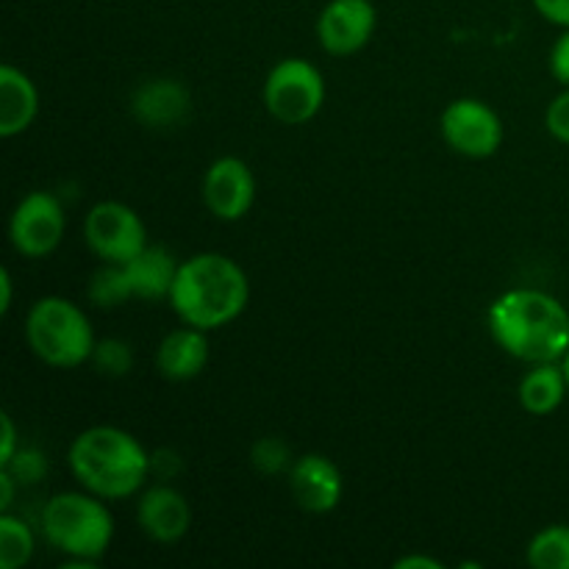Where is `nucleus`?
Segmentation results:
<instances>
[{"label": "nucleus", "instance_id": "nucleus-1", "mask_svg": "<svg viewBox=\"0 0 569 569\" xmlns=\"http://www.w3.org/2000/svg\"><path fill=\"white\" fill-rule=\"evenodd\" d=\"M489 331L515 359L550 365L569 350V311L542 289H509L489 309Z\"/></svg>", "mask_w": 569, "mask_h": 569}, {"label": "nucleus", "instance_id": "nucleus-2", "mask_svg": "<svg viewBox=\"0 0 569 569\" xmlns=\"http://www.w3.org/2000/svg\"><path fill=\"white\" fill-rule=\"evenodd\" d=\"M167 300L187 326L214 331L242 315L250 300V283L242 267L228 256L198 253L178 267Z\"/></svg>", "mask_w": 569, "mask_h": 569}, {"label": "nucleus", "instance_id": "nucleus-3", "mask_svg": "<svg viewBox=\"0 0 569 569\" xmlns=\"http://www.w3.org/2000/svg\"><path fill=\"white\" fill-rule=\"evenodd\" d=\"M70 470L87 492L103 500H122L144 483L150 456L122 428L94 426L72 439Z\"/></svg>", "mask_w": 569, "mask_h": 569}, {"label": "nucleus", "instance_id": "nucleus-4", "mask_svg": "<svg viewBox=\"0 0 569 569\" xmlns=\"http://www.w3.org/2000/svg\"><path fill=\"white\" fill-rule=\"evenodd\" d=\"M100 500L92 492H61L50 498L42 511L48 542L81 565L103 559L114 537V517Z\"/></svg>", "mask_w": 569, "mask_h": 569}, {"label": "nucleus", "instance_id": "nucleus-5", "mask_svg": "<svg viewBox=\"0 0 569 569\" xmlns=\"http://www.w3.org/2000/svg\"><path fill=\"white\" fill-rule=\"evenodd\" d=\"M26 337L39 361L72 370L94 353V333L87 315L67 298H42L31 306Z\"/></svg>", "mask_w": 569, "mask_h": 569}, {"label": "nucleus", "instance_id": "nucleus-6", "mask_svg": "<svg viewBox=\"0 0 569 569\" xmlns=\"http://www.w3.org/2000/svg\"><path fill=\"white\" fill-rule=\"evenodd\" d=\"M326 100V81L306 59H283L272 67L264 83V106L283 126H303Z\"/></svg>", "mask_w": 569, "mask_h": 569}, {"label": "nucleus", "instance_id": "nucleus-7", "mask_svg": "<svg viewBox=\"0 0 569 569\" xmlns=\"http://www.w3.org/2000/svg\"><path fill=\"white\" fill-rule=\"evenodd\" d=\"M83 239L89 250L106 264H126L148 248L144 222L131 206L117 203V200H103L89 209L83 220Z\"/></svg>", "mask_w": 569, "mask_h": 569}, {"label": "nucleus", "instance_id": "nucleus-8", "mask_svg": "<svg viewBox=\"0 0 569 569\" xmlns=\"http://www.w3.org/2000/svg\"><path fill=\"white\" fill-rule=\"evenodd\" d=\"M67 217L59 198L50 192H31L17 203L9 222L11 244L26 259H44L53 253L64 237Z\"/></svg>", "mask_w": 569, "mask_h": 569}, {"label": "nucleus", "instance_id": "nucleus-9", "mask_svg": "<svg viewBox=\"0 0 569 569\" xmlns=\"http://www.w3.org/2000/svg\"><path fill=\"white\" fill-rule=\"evenodd\" d=\"M442 137L456 153L467 159H487L503 142L500 117L487 103L472 98L453 100L442 114Z\"/></svg>", "mask_w": 569, "mask_h": 569}, {"label": "nucleus", "instance_id": "nucleus-10", "mask_svg": "<svg viewBox=\"0 0 569 569\" xmlns=\"http://www.w3.org/2000/svg\"><path fill=\"white\" fill-rule=\"evenodd\" d=\"M378 11L372 0H331L317 22V37L326 53L350 56L376 33Z\"/></svg>", "mask_w": 569, "mask_h": 569}, {"label": "nucleus", "instance_id": "nucleus-11", "mask_svg": "<svg viewBox=\"0 0 569 569\" xmlns=\"http://www.w3.org/2000/svg\"><path fill=\"white\" fill-rule=\"evenodd\" d=\"M256 198V181L250 167L237 156H222L206 170L203 200L211 214L222 222L242 220Z\"/></svg>", "mask_w": 569, "mask_h": 569}, {"label": "nucleus", "instance_id": "nucleus-12", "mask_svg": "<svg viewBox=\"0 0 569 569\" xmlns=\"http://www.w3.org/2000/svg\"><path fill=\"white\" fill-rule=\"evenodd\" d=\"M289 492L309 515H328L342 500V472L320 453L300 456L289 467Z\"/></svg>", "mask_w": 569, "mask_h": 569}, {"label": "nucleus", "instance_id": "nucleus-13", "mask_svg": "<svg viewBox=\"0 0 569 569\" xmlns=\"http://www.w3.org/2000/svg\"><path fill=\"white\" fill-rule=\"evenodd\" d=\"M137 520L144 537L159 545H172L187 537L189 526H192V511L178 489L153 487L139 500Z\"/></svg>", "mask_w": 569, "mask_h": 569}, {"label": "nucleus", "instance_id": "nucleus-14", "mask_svg": "<svg viewBox=\"0 0 569 569\" xmlns=\"http://www.w3.org/2000/svg\"><path fill=\"white\" fill-rule=\"evenodd\" d=\"M133 117L148 128H178L187 122L192 100L189 92L172 78H156L142 83L131 100Z\"/></svg>", "mask_w": 569, "mask_h": 569}, {"label": "nucleus", "instance_id": "nucleus-15", "mask_svg": "<svg viewBox=\"0 0 569 569\" xmlns=\"http://www.w3.org/2000/svg\"><path fill=\"white\" fill-rule=\"evenodd\" d=\"M209 361V339L200 328L187 326L167 333L156 353V367L170 381H192L206 370Z\"/></svg>", "mask_w": 569, "mask_h": 569}, {"label": "nucleus", "instance_id": "nucleus-16", "mask_svg": "<svg viewBox=\"0 0 569 569\" xmlns=\"http://www.w3.org/2000/svg\"><path fill=\"white\" fill-rule=\"evenodd\" d=\"M122 267H126V276H128V283H131L133 298L161 300V298H170L172 283H176L178 267L181 264H178L176 256H172L167 248H161V244H148L142 253H137Z\"/></svg>", "mask_w": 569, "mask_h": 569}, {"label": "nucleus", "instance_id": "nucleus-17", "mask_svg": "<svg viewBox=\"0 0 569 569\" xmlns=\"http://www.w3.org/2000/svg\"><path fill=\"white\" fill-rule=\"evenodd\" d=\"M39 111V94L31 78L17 67H0V137L26 131Z\"/></svg>", "mask_w": 569, "mask_h": 569}, {"label": "nucleus", "instance_id": "nucleus-18", "mask_svg": "<svg viewBox=\"0 0 569 569\" xmlns=\"http://www.w3.org/2000/svg\"><path fill=\"white\" fill-rule=\"evenodd\" d=\"M567 392L569 383L565 376V367H561L559 361L533 365V370H528L520 383V403L528 415L548 417L559 409Z\"/></svg>", "mask_w": 569, "mask_h": 569}, {"label": "nucleus", "instance_id": "nucleus-19", "mask_svg": "<svg viewBox=\"0 0 569 569\" xmlns=\"http://www.w3.org/2000/svg\"><path fill=\"white\" fill-rule=\"evenodd\" d=\"M33 556V533L20 517L0 515V569H20Z\"/></svg>", "mask_w": 569, "mask_h": 569}, {"label": "nucleus", "instance_id": "nucleus-20", "mask_svg": "<svg viewBox=\"0 0 569 569\" xmlns=\"http://www.w3.org/2000/svg\"><path fill=\"white\" fill-rule=\"evenodd\" d=\"M533 569H569V526H550L531 539L526 553Z\"/></svg>", "mask_w": 569, "mask_h": 569}, {"label": "nucleus", "instance_id": "nucleus-21", "mask_svg": "<svg viewBox=\"0 0 569 569\" xmlns=\"http://www.w3.org/2000/svg\"><path fill=\"white\" fill-rule=\"evenodd\" d=\"M89 298L98 306H120L128 298H133L131 283H128L126 267L122 264H106L103 270L94 272L92 283H89Z\"/></svg>", "mask_w": 569, "mask_h": 569}, {"label": "nucleus", "instance_id": "nucleus-22", "mask_svg": "<svg viewBox=\"0 0 569 569\" xmlns=\"http://www.w3.org/2000/svg\"><path fill=\"white\" fill-rule=\"evenodd\" d=\"M292 456H289V448L281 442V439H261L259 445L253 448V465L256 470L267 472V476H276V472L287 470V467H292Z\"/></svg>", "mask_w": 569, "mask_h": 569}, {"label": "nucleus", "instance_id": "nucleus-23", "mask_svg": "<svg viewBox=\"0 0 569 569\" xmlns=\"http://www.w3.org/2000/svg\"><path fill=\"white\" fill-rule=\"evenodd\" d=\"M92 359L109 376H126L128 367H131V350L120 339H106V342L94 345Z\"/></svg>", "mask_w": 569, "mask_h": 569}, {"label": "nucleus", "instance_id": "nucleus-24", "mask_svg": "<svg viewBox=\"0 0 569 569\" xmlns=\"http://www.w3.org/2000/svg\"><path fill=\"white\" fill-rule=\"evenodd\" d=\"M545 126H548L550 137L569 144V87H567V92H561L559 98H553V103L548 106Z\"/></svg>", "mask_w": 569, "mask_h": 569}, {"label": "nucleus", "instance_id": "nucleus-25", "mask_svg": "<svg viewBox=\"0 0 569 569\" xmlns=\"http://www.w3.org/2000/svg\"><path fill=\"white\" fill-rule=\"evenodd\" d=\"M550 72L556 81L569 87V28H565V33L556 39L553 50H550Z\"/></svg>", "mask_w": 569, "mask_h": 569}, {"label": "nucleus", "instance_id": "nucleus-26", "mask_svg": "<svg viewBox=\"0 0 569 569\" xmlns=\"http://www.w3.org/2000/svg\"><path fill=\"white\" fill-rule=\"evenodd\" d=\"M533 6L548 22L569 28V0H533Z\"/></svg>", "mask_w": 569, "mask_h": 569}, {"label": "nucleus", "instance_id": "nucleus-27", "mask_svg": "<svg viewBox=\"0 0 569 569\" xmlns=\"http://www.w3.org/2000/svg\"><path fill=\"white\" fill-rule=\"evenodd\" d=\"M0 422H3V445H0V467H6L11 459H14L17 428H14V422H11L9 415L0 417Z\"/></svg>", "mask_w": 569, "mask_h": 569}, {"label": "nucleus", "instance_id": "nucleus-28", "mask_svg": "<svg viewBox=\"0 0 569 569\" xmlns=\"http://www.w3.org/2000/svg\"><path fill=\"white\" fill-rule=\"evenodd\" d=\"M395 567L398 569H442V565H439V561H433V559H426V556H409V559H400V561H395Z\"/></svg>", "mask_w": 569, "mask_h": 569}, {"label": "nucleus", "instance_id": "nucleus-29", "mask_svg": "<svg viewBox=\"0 0 569 569\" xmlns=\"http://www.w3.org/2000/svg\"><path fill=\"white\" fill-rule=\"evenodd\" d=\"M0 315H6V311L11 309V276L9 270L0 272Z\"/></svg>", "mask_w": 569, "mask_h": 569}, {"label": "nucleus", "instance_id": "nucleus-30", "mask_svg": "<svg viewBox=\"0 0 569 569\" xmlns=\"http://www.w3.org/2000/svg\"><path fill=\"white\" fill-rule=\"evenodd\" d=\"M561 367H565V376H567V383H569V350H567L565 359H561Z\"/></svg>", "mask_w": 569, "mask_h": 569}]
</instances>
